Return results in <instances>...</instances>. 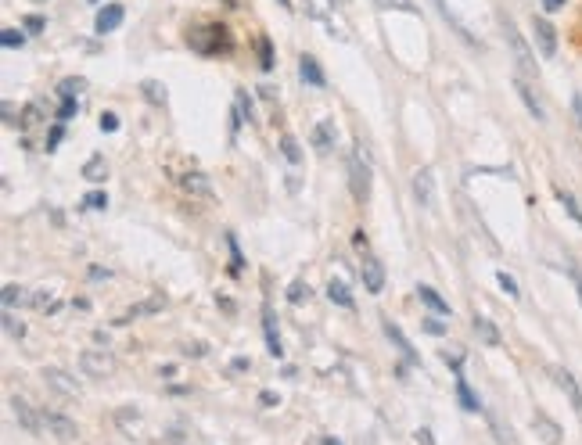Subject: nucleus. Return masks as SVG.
<instances>
[{
	"label": "nucleus",
	"mask_w": 582,
	"mask_h": 445,
	"mask_svg": "<svg viewBox=\"0 0 582 445\" xmlns=\"http://www.w3.org/2000/svg\"><path fill=\"white\" fill-rule=\"evenodd\" d=\"M187 44H191V51L205 54V58H216V54H227L230 47V33L227 26H198L191 29V36H187Z\"/></svg>",
	"instance_id": "obj_1"
},
{
	"label": "nucleus",
	"mask_w": 582,
	"mask_h": 445,
	"mask_svg": "<svg viewBox=\"0 0 582 445\" xmlns=\"http://www.w3.org/2000/svg\"><path fill=\"white\" fill-rule=\"evenodd\" d=\"M349 191L360 205L371 198V155L363 144H356L353 155H349Z\"/></svg>",
	"instance_id": "obj_2"
},
{
	"label": "nucleus",
	"mask_w": 582,
	"mask_h": 445,
	"mask_svg": "<svg viewBox=\"0 0 582 445\" xmlns=\"http://www.w3.org/2000/svg\"><path fill=\"white\" fill-rule=\"evenodd\" d=\"M503 36H507V47H511V54H514V65H518V76L536 79V76H539L536 58H532L529 44H525V36L518 33V26H514L511 18H503Z\"/></svg>",
	"instance_id": "obj_3"
},
{
	"label": "nucleus",
	"mask_w": 582,
	"mask_h": 445,
	"mask_svg": "<svg viewBox=\"0 0 582 445\" xmlns=\"http://www.w3.org/2000/svg\"><path fill=\"white\" fill-rule=\"evenodd\" d=\"M360 277H363V288L371 291V295H381V291H385V266H381V259L371 248L360 252Z\"/></svg>",
	"instance_id": "obj_4"
},
{
	"label": "nucleus",
	"mask_w": 582,
	"mask_h": 445,
	"mask_svg": "<svg viewBox=\"0 0 582 445\" xmlns=\"http://www.w3.org/2000/svg\"><path fill=\"white\" fill-rule=\"evenodd\" d=\"M44 384L47 388H54L62 399H80L83 395L80 381H76V377H72L69 370H62V367H44Z\"/></svg>",
	"instance_id": "obj_5"
},
{
	"label": "nucleus",
	"mask_w": 582,
	"mask_h": 445,
	"mask_svg": "<svg viewBox=\"0 0 582 445\" xmlns=\"http://www.w3.org/2000/svg\"><path fill=\"white\" fill-rule=\"evenodd\" d=\"M80 367L87 377H112L115 374V356L105 349H87L80 356Z\"/></svg>",
	"instance_id": "obj_6"
},
{
	"label": "nucleus",
	"mask_w": 582,
	"mask_h": 445,
	"mask_svg": "<svg viewBox=\"0 0 582 445\" xmlns=\"http://www.w3.org/2000/svg\"><path fill=\"white\" fill-rule=\"evenodd\" d=\"M11 413H15L18 424H22L29 435H40V431H44V413H33V406H29L22 395H15V399H11Z\"/></svg>",
	"instance_id": "obj_7"
},
{
	"label": "nucleus",
	"mask_w": 582,
	"mask_h": 445,
	"mask_svg": "<svg viewBox=\"0 0 582 445\" xmlns=\"http://www.w3.org/2000/svg\"><path fill=\"white\" fill-rule=\"evenodd\" d=\"M414 201L421 209H432L435 205V173L432 169H417L414 173Z\"/></svg>",
	"instance_id": "obj_8"
},
{
	"label": "nucleus",
	"mask_w": 582,
	"mask_h": 445,
	"mask_svg": "<svg viewBox=\"0 0 582 445\" xmlns=\"http://www.w3.org/2000/svg\"><path fill=\"white\" fill-rule=\"evenodd\" d=\"M550 377H554V384L561 388V392L568 395V402H572L575 410L582 413V388H579V381H575L572 374H568L565 367H550Z\"/></svg>",
	"instance_id": "obj_9"
},
{
	"label": "nucleus",
	"mask_w": 582,
	"mask_h": 445,
	"mask_svg": "<svg viewBox=\"0 0 582 445\" xmlns=\"http://www.w3.org/2000/svg\"><path fill=\"white\" fill-rule=\"evenodd\" d=\"M532 29H536L539 54H543V58H554V54H557V33H554V26H550L547 18H532Z\"/></svg>",
	"instance_id": "obj_10"
},
{
	"label": "nucleus",
	"mask_w": 582,
	"mask_h": 445,
	"mask_svg": "<svg viewBox=\"0 0 582 445\" xmlns=\"http://www.w3.org/2000/svg\"><path fill=\"white\" fill-rule=\"evenodd\" d=\"M123 18H126V11H123V4H105V8L97 11V18H94V29L101 36L105 33H112V29H119L123 26Z\"/></svg>",
	"instance_id": "obj_11"
},
{
	"label": "nucleus",
	"mask_w": 582,
	"mask_h": 445,
	"mask_svg": "<svg viewBox=\"0 0 582 445\" xmlns=\"http://www.w3.org/2000/svg\"><path fill=\"white\" fill-rule=\"evenodd\" d=\"M263 334H266V349H270V356L281 359L284 345H281V331H277V316L270 306H263Z\"/></svg>",
	"instance_id": "obj_12"
},
{
	"label": "nucleus",
	"mask_w": 582,
	"mask_h": 445,
	"mask_svg": "<svg viewBox=\"0 0 582 445\" xmlns=\"http://www.w3.org/2000/svg\"><path fill=\"white\" fill-rule=\"evenodd\" d=\"M44 428L51 431V435L62 438V442H72V438H76V424H72L69 417H62V413H54V410H44Z\"/></svg>",
	"instance_id": "obj_13"
},
{
	"label": "nucleus",
	"mask_w": 582,
	"mask_h": 445,
	"mask_svg": "<svg viewBox=\"0 0 582 445\" xmlns=\"http://www.w3.org/2000/svg\"><path fill=\"white\" fill-rule=\"evenodd\" d=\"M514 90H518V97H521V101H525V108H529L532 119H539V123H543L547 115H543V105H539V97H536V90H532L529 79L518 76V79H514Z\"/></svg>",
	"instance_id": "obj_14"
},
{
	"label": "nucleus",
	"mask_w": 582,
	"mask_h": 445,
	"mask_svg": "<svg viewBox=\"0 0 582 445\" xmlns=\"http://www.w3.org/2000/svg\"><path fill=\"white\" fill-rule=\"evenodd\" d=\"M299 76L306 79L309 87H317V90H324V87H327L324 69L317 65V58H313V54H302V58H299Z\"/></svg>",
	"instance_id": "obj_15"
},
{
	"label": "nucleus",
	"mask_w": 582,
	"mask_h": 445,
	"mask_svg": "<svg viewBox=\"0 0 582 445\" xmlns=\"http://www.w3.org/2000/svg\"><path fill=\"white\" fill-rule=\"evenodd\" d=\"M180 184H184V191H187V194H194V198H205V201L212 198L209 176L198 173V169H194V173H184V176H180Z\"/></svg>",
	"instance_id": "obj_16"
},
{
	"label": "nucleus",
	"mask_w": 582,
	"mask_h": 445,
	"mask_svg": "<svg viewBox=\"0 0 582 445\" xmlns=\"http://www.w3.org/2000/svg\"><path fill=\"white\" fill-rule=\"evenodd\" d=\"M335 137H338L335 123H331V119H324V123L313 126V137H309V140H313V148H317L320 155H327V151L335 148Z\"/></svg>",
	"instance_id": "obj_17"
},
{
	"label": "nucleus",
	"mask_w": 582,
	"mask_h": 445,
	"mask_svg": "<svg viewBox=\"0 0 582 445\" xmlns=\"http://www.w3.org/2000/svg\"><path fill=\"white\" fill-rule=\"evenodd\" d=\"M385 334H388V341H392V345H396V349L403 352L406 363H421V356H417V352H414V345L406 341V334L399 331V327H396V323H392V320H385Z\"/></svg>",
	"instance_id": "obj_18"
},
{
	"label": "nucleus",
	"mask_w": 582,
	"mask_h": 445,
	"mask_svg": "<svg viewBox=\"0 0 582 445\" xmlns=\"http://www.w3.org/2000/svg\"><path fill=\"white\" fill-rule=\"evenodd\" d=\"M417 298H421L424 306L432 309L435 316H450V302H446V298H442L435 288H428V284H421V288H417Z\"/></svg>",
	"instance_id": "obj_19"
},
{
	"label": "nucleus",
	"mask_w": 582,
	"mask_h": 445,
	"mask_svg": "<svg viewBox=\"0 0 582 445\" xmlns=\"http://www.w3.org/2000/svg\"><path fill=\"white\" fill-rule=\"evenodd\" d=\"M532 424H536V431L543 438H547L550 445H561V442H565V438H561V428H557V424L547 417V413H536V417H532Z\"/></svg>",
	"instance_id": "obj_20"
},
{
	"label": "nucleus",
	"mask_w": 582,
	"mask_h": 445,
	"mask_svg": "<svg viewBox=\"0 0 582 445\" xmlns=\"http://www.w3.org/2000/svg\"><path fill=\"white\" fill-rule=\"evenodd\" d=\"M471 327H475V334L485 341V345H489V349H496V345L503 341V338H500V331H496V327H493L489 320H485V316H475V320H471Z\"/></svg>",
	"instance_id": "obj_21"
},
{
	"label": "nucleus",
	"mask_w": 582,
	"mask_h": 445,
	"mask_svg": "<svg viewBox=\"0 0 582 445\" xmlns=\"http://www.w3.org/2000/svg\"><path fill=\"white\" fill-rule=\"evenodd\" d=\"M457 399H460V406L468 413H478L482 410V402H478V395L468 388V381H464V374H457Z\"/></svg>",
	"instance_id": "obj_22"
},
{
	"label": "nucleus",
	"mask_w": 582,
	"mask_h": 445,
	"mask_svg": "<svg viewBox=\"0 0 582 445\" xmlns=\"http://www.w3.org/2000/svg\"><path fill=\"white\" fill-rule=\"evenodd\" d=\"M166 306V298H148V302H141V306H133L126 316H119V323H130L137 320V316H148V313H159V309Z\"/></svg>",
	"instance_id": "obj_23"
},
{
	"label": "nucleus",
	"mask_w": 582,
	"mask_h": 445,
	"mask_svg": "<svg viewBox=\"0 0 582 445\" xmlns=\"http://www.w3.org/2000/svg\"><path fill=\"white\" fill-rule=\"evenodd\" d=\"M327 298L342 309H353V295H349V288H345L342 280H331V284H327Z\"/></svg>",
	"instance_id": "obj_24"
},
{
	"label": "nucleus",
	"mask_w": 582,
	"mask_h": 445,
	"mask_svg": "<svg viewBox=\"0 0 582 445\" xmlns=\"http://www.w3.org/2000/svg\"><path fill=\"white\" fill-rule=\"evenodd\" d=\"M141 94L148 97V101H151V105H155V108L166 105V87H162V83H155V79H148V83H141Z\"/></svg>",
	"instance_id": "obj_25"
},
{
	"label": "nucleus",
	"mask_w": 582,
	"mask_h": 445,
	"mask_svg": "<svg viewBox=\"0 0 582 445\" xmlns=\"http://www.w3.org/2000/svg\"><path fill=\"white\" fill-rule=\"evenodd\" d=\"M281 155L288 158L291 166H299V162H302V148H299V140L291 137V133H284V137H281Z\"/></svg>",
	"instance_id": "obj_26"
},
{
	"label": "nucleus",
	"mask_w": 582,
	"mask_h": 445,
	"mask_svg": "<svg viewBox=\"0 0 582 445\" xmlns=\"http://www.w3.org/2000/svg\"><path fill=\"white\" fill-rule=\"evenodd\" d=\"M83 176H87V180H94V184H97V180H105V176H108V162L101 155H94L87 166H83Z\"/></svg>",
	"instance_id": "obj_27"
},
{
	"label": "nucleus",
	"mask_w": 582,
	"mask_h": 445,
	"mask_svg": "<svg viewBox=\"0 0 582 445\" xmlns=\"http://www.w3.org/2000/svg\"><path fill=\"white\" fill-rule=\"evenodd\" d=\"M0 298H4V309H15V306H22V302H26V291L18 288V284H4Z\"/></svg>",
	"instance_id": "obj_28"
},
{
	"label": "nucleus",
	"mask_w": 582,
	"mask_h": 445,
	"mask_svg": "<svg viewBox=\"0 0 582 445\" xmlns=\"http://www.w3.org/2000/svg\"><path fill=\"white\" fill-rule=\"evenodd\" d=\"M374 4H378L381 11H406V15H417V4L414 0H374Z\"/></svg>",
	"instance_id": "obj_29"
},
{
	"label": "nucleus",
	"mask_w": 582,
	"mask_h": 445,
	"mask_svg": "<svg viewBox=\"0 0 582 445\" xmlns=\"http://www.w3.org/2000/svg\"><path fill=\"white\" fill-rule=\"evenodd\" d=\"M309 295H313V291H309L306 280H295V284L288 288V302H291V306H302V302H309Z\"/></svg>",
	"instance_id": "obj_30"
},
{
	"label": "nucleus",
	"mask_w": 582,
	"mask_h": 445,
	"mask_svg": "<svg viewBox=\"0 0 582 445\" xmlns=\"http://www.w3.org/2000/svg\"><path fill=\"white\" fill-rule=\"evenodd\" d=\"M259 65H263V72L274 69V44H270V36H259Z\"/></svg>",
	"instance_id": "obj_31"
},
{
	"label": "nucleus",
	"mask_w": 582,
	"mask_h": 445,
	"mask_svg": "<svg viewBox=\"0 0 582 445\" xmlns=\"http://www.w3.org/2000/svg\"><path fill=\"white\" fill-rule=\"evenodd\" d=\"M0 320H4V331H8L11 338H26V323L15 320V316H11V309H4V316H0Z\"/></svg>",
	"instance_id": "obj_32"
},
{
	"label": "nucleus",
	"mask_w": 582,
	"mask_h": 445,
	"mask_svg": "<svg viewBox=\"0 0 582 445\" xmlns=\"http://www.w3.org/2000/svg\"><path fill=\"white\" fill-rule=\"evenodd\" d=\"M557 201H561V205H565V212H568V216H572L575 223H579V227H582V209H579V201H575V198H572V194H568V191H557Z\"/></svg>",
	"instance_id": "obj_33"
},
{
	"label": "nucleus",
	"mask_w": 582,
	"mask_h": 445,
	"mask_svg": "<svg viewBox=\"0 0 582 445\" xmlns=\"http://www.w3.org/2000/svg\"><path fill=\"white\" fill-rule=\"evenodd\" d=\"M83 209H90V212H105V209H108V194H105V191H90L87 198H83Z\"/></svg>",
	"instance_id": "obj_34"
},
{
	"label": "nucleus",
	"mask_w": 582,
	"mask_h": 445,
	"mask_svg": "<svg viewBox=\"0 0 582 445\" xmlns=\"http://www.w3.org/2000/svg\"><path fill=\"white\" fill-rule=\"evenodd\" d=\"M0 44L8 47V51H15V47L26 44V36L18 33V29H4V33H0Z\"/></svg>",
	"instance_id": "obj_35"
},
{
	"label": "nucleus",
	"mask_w": 582,
	"mask_h": 445,
	"mask_svg": "<svg viewBox=\"0 0 582 445\" xmlns=\"http://www.w3.org/2000/svg\"><path fill=\"white\" fill-rule=\"evenodd\" d=\"M496 280H500V288L507 291V295H511V298H518V295H521L518 280H514V277H511V273H507V270H500V273H496Z\"/></svg>",
	"instance_id": "obj_36"
},
{
	"label": "nucleus",
	"mask_w": 582,
	"mask_h": 445,
	"mask_svg": "<svg viewBox=\"0 0 582 445\" xmlns=\"http://www.w3.org/2000/svg\"><path fill=\"white\" fill-rule=\"evenodd\" d=\"M76 112H80V105H76V97H62V108H58V119H62V123H69V119H76Z\"/></svg>",
	"instance_id": "obj_37"
},
{
	"label": "nucleus",
	"mask_w": 582,
	"mask_h": 445,
	"mask_svg": "<svg viewBox=\"0 0 582 445\" xmlns=\"http://www.w3.org/2000/svg\"><path fill=\"white\" fill-rule=\"evenodd\" d=\"M227 245H230V273H234V277H238L241 273V266H245V259H241V252H238V241H234V237H227Z\"/></svg>",
	"instance_id": "obj_38"
},
{
	"label": "nucleus",
	"mask_w": 582,
	"mask_h": 445,
	"mask_svg": "<svg viewBox=\"0 0 582 445\" xmlns=\"http://www.w3.org/2000/svg\"><path fill=\"white\" fill-rule=\"evenodd\" d=\"M83 90V79H62V87H58V94L62 97H76Z\"/></svg>",
	"instance_id": "obj_39"
},
{
	"label": "nucleus",
	"mask_w": 582,
	"mask_h": 445,
	"mask_svg": "<svg viewBox=\"0 0 582 445\" xmlns=\"http://www.w3.org/2000/svg\"><path fill=\"white\" fill-rule=\"evenodd\" d=\"M36 123H40V108L29 105L26 112H22V119H18V126H22V130H29V126H36Z\"/></svg>",
	"instance_id": "obj_40"
},
{
	"label": "nucleus",
	"mask_w": 582,
	"mask_h": 445,
	"mask_svg": "<svg viewBox=\"0 0 582 445\" xmlns=\"http://www.w3.org/2000/svg\"><path fill=\"white\" fill-rule=\"evenodd\" d=\"M97 126H101V133H115V130H119V115H115V112H105L101 119H97Z\"/></svg>",
	"instance_id": "obj_41"
},
{
	"label": "nucleus",
	"mask_w": 582,
	"mask_h": 445,
	"mask_svg": "<svg viewBox=\"0 0 582 445\" xmlns=\"http://www.w3.org/2000/svg\"><path fill=\"white\" fill-rule=\"evenodd\" d=\"M137 420H141V413L130 410V406H126V410L115 413V424H119V428H126V424H137Z\"/></svg>",
	"instance_id": "obj_42"
},
{
	"label": "nucleus",
	"mask_w": 582,
	"mask_h": 445,
	"mask_svg": "<svg viewBox=\"0 0 582 445\" xmlns=\"http://www.w3.org/2000/svg\"><path fill=\"white\" fill-rule=\"evenodd\" d=\"M238 119H252V101L245 90H238Z\"/></svg>",
	"instance_id": "obj_43"
},
{
	"label": "nucleus",
	"mask_w": 582,
	"mask_h": 445,
	"mask_svg": "<svg viewBox=\"0 0 582 445\" xmlns=\"http://www.w3.org/2000/svg\"><path fill=\"white\" fill-rule=\"evenodd\" d=\"M65 130L62 126H51V133H47V151H58V144H62Z\"/></svg>",
	"instance_id": "obj_44"
},
{
	"label": "nucleus",
	"mask_w": 582,
	"mask_h": 445,
	"mask_svg": "<svg viewBox=\"0 0 582 445\" xmlns=\"http://www.w3.org/2000/svg\"><path fill=\"white\" fill-rule=\"evenodd\" d=\"M22 26H26L29 33H44L47 22H44V18H40V15H26V22H22Z\"/></svg>",
	"instance_id": "obj_45"
},
{
	"label": "nucleus",
	"mask_w": 582,
	"mask_h": 445,
	"mask_svg": "<svg viewBox=\"0 0 582 445\" xmlns=\"http://www.w3.org/2000/svg\"><path fill=\"white\" fill-rule=\"evenodd\" d=\"M424 331L439 338V334H446V323H442V320H424Z\"/></svg>",
	"instance_id": "obj_46"
},
{
	"label": "nucleus",
	"mask_w": 582,
	"mask_h": 445,
	"mask_svg": "<svg viewBox=\"0 0 582 445\" xmlns=\"http://www.w3.org/2000/svg\"><path fill=\"white\" fill-rule=\"evenodd\" d=\"M414 442L417 445H435V438H432V431L428 428H421V431H414Z\"/></svg>",
	"instance_id": "obj_47"
},
{
	"label": "nucleus",
	"mask_w": 582,
	"mask_h": 445,
	"mask_svg": "<svg viewBox=\"0 0 582 445\" xmlns=\"http://www.w3.org/2000/svg\"><path fill=\"white\" fill-rule=\"evenodd\" d=\"M259 402H263L266 410H274V406H277V402H281V399H277L274 392H263V395H259Z\"/></svg>",
	"instance_id": "obj_48"
},
{
	"label": "nucleus",
	"mask_w": 582,
	"mask_h": 445,
	"mask_svg": "<svg viewBox=\"0 0 582 445\" xmlns=\"http://www.w3.org/2000/svg\"><path fill=\"white\" fill-rule=\"evenodd\" d=\"M112 273L108 270H101V266H90V280H108Z\"/></svg>",
	"instance_id": "obj_49"
},
{
	"label": "nucleus",
	"mask_w": 582,
	"mask_h": 445,
	"mask_svg": "<svg viewBox=\"0 0 582 445\" xmlns=\"http://www.w3.org/2000/svg\"><path fill=\"white\" fill-rule=\"evenodd\" d=\"M572 280H575V291H579V302H582V270L572 266Z\"/></svg>",
	"instance_id": "obj_50"
},
{
	"label": "nucleus",
	"mask_w": 582,
	"mask_h": 445,
	"mask_svg": "<svg viewBox=\"0 0 582 445\" xmlns=\"http://www.w3.org/2000/svg\"><path fill=\"white\" fill-rule=\"evenodd\" d=\"M543 8H547V11H561V8H565V0H543Z\"/></svg>",
	"instance_id": "obj_51"
},
{
	"label": "nucleus",
	"mask_w": 582,
	"mask_h": 445,
	"mask_svg": "<svg viewBox=\"0 0 582 445\" xmlns=\"http://www.w3.org/2000/svg\"><path fill=\"white\" fill-rule=\"evenodd\" d=\"M572 105H575V119H579V126H582V94H575Z\"/></svg>",
	"instance_id": "obj_52"
},
{
	"label": "nucleus",
	"mask_w": 582,
	"mask_h": 445,
	"mask_svg": "<svg viewBox=\"0 0 582 445\" xmlns=\"http://www.w3.org/2000/svg\"><path fill=\"white\" fill-rule=\"evenodd\" d=\"M230 370H248V359H245V356H238L234 363H230Z\"/></svg>",
	"instance_id": "obj_53"
},
{
	"label": "nucleus",
	"mask_w": 582,
	"mask_h": 445,
	"mask_svg": "<svg viewBox=\"0 0 582 445\" xmlns=\"http://www.w3.org/2000/svg\"><path fill=\"white\" fill-rule=\"evenodd\" d=\"M159 374H162V377H177V367H173V363H166V367H162Z\"/></svg>",
	"instance_id": "obj_54"
},
{
	"label": "nucleus",
	"mask_w": 582,
	"mask_h": 445,
	"mask_svg": "<svg viewBox=\"0 0 582 445\" xmlns=\"http://www.w3.org/2000/svg\"><path fill=\"white\" fill-rule=\"evenodd\" d=\"M331 8H349V0H327Z\"/></svg>",
	"instance_id": "obj_55"
},
{
	"label": "nucleus",
	"mask_w": 582,
	"mask_h": 445,
	"mask_svg": "<svg viewBox=\"0 0 582 445\" xmlns=\"http://www.w3.org/2000/svg\"><path fill=\"white\" fill-rule=\"evenodd\" d=\"M320 445H342V442H338V438H331V435H324V438H320Z\"/></svg>",
	"instance_id": "obj_56"
}]
</instances>
